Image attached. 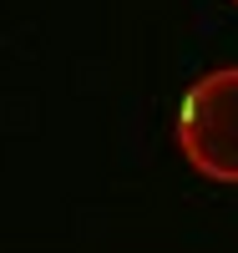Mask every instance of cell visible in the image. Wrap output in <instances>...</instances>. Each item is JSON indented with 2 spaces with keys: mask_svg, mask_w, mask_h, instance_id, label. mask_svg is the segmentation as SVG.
<instances>
[{
  "mask_svg": "<svg viewBox=\"0 0 238 253\" xmlns=\"http://www.w3.org/2000/svg\"><path fill=\"white\" fill-rule=\"evenodd\" d=\"M233 5H238V0H233Z\"/></svg>",
  "mask_w": 238,
  "mask_h": 253,
  "instance_id": "2",
  "label": "cell"
},
{
  "mask_svg": "<svg viewBox=\"0 0 238 253\" xmlns=\"http://www.w3.org/2000/svg\"><path fill=\"white\" fill-rule=\"evenodd\" d=\"M178 152L198 177L238 187V66L203 71L183 91Z\"/></svg>",
  "mask_w": 238,
  "mask_h": 253,
  "instance_id": "1",
  "label": "cell"
}]
</instances>
